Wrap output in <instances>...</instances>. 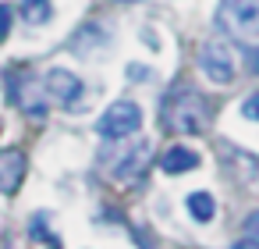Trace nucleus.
<instances>
[{
    "mask_svg": "<svg viewBox=\"0 0 259 249\" xmlns=\"http://www.w3.org/2000/svg\"><path fill=\"white\" fill-rule=\"evenodd\" d=\"M160 121L167 132L178 135H202L209 128V103L192 89V86H178L174 93H167Z\"/></svg>",
    "mask_w": 259,
    "mask_h": 249,
    "instance_id": "1",
    "label": "nucleus"
},
{
    "mask_svg": "<svg viewBox=\"0 0 259 249\" xmlns=\"http://www.w3.org/2000/svg\"><path fill=\"white\" fill-rule=\"evenodd\" d=\"M217 22H220V29H227L238 40H255L259 36V0H220Z\"/></svg>",
    "mask_w": 259,
    "mask_h": 249,
    "instance_id": "2",
    "label": "nucleus"
},
{
    "mask_svg": "<svg viewBox=\"0 0 259 249\" xmlns=\"http://www.w3.org/2000/svg\"><path fill=\"white\" fill-rule=\"evenodd\" d=\"M139 125H142V111H139V103H132V100H117V103H110V107L103 111V118L96 121V132H100L103 139H124V135L139 132Z\"/></svg>",
    "mask_w": 259,
    "mask_h": 249,
    "instance_id": "3",
    "label": "nucleus"
},
{
    "mask_svg": "<svg viewBox=\"0 0 259 249\" xmlns=\"http://www.w3.org/2000/svg\"><path fill=\"white\" fill-rule=\"evenodd\" d=\"M199 68H202V75L209 79V82H217V86H227L231 79H234V54H231V47L227 43H206L202 50H199Z\"/></svg>",
    "mask_w": 259,
    "mask_h": 249,
    "instance_id": "4",
    "label": "nucleus"
},
{
    "mask_svg": "<svg viewBox=\"0 0 259 249\" xmlns=\"http://www.w3.org/2000/svg\"><path fill=\"white\" fill-rule=\"evenodd\" d=\"M50 103H75L78 96H82V82H78V75H71V72H64V68H54V72H47L43 75V82L36 86Z\"/></svg>",
    "mask_w": 259,
    "mask_h": 249,
    "instance_id": "5",
    "label": "nucleus"
},
{
    "mask_svg": "<svg viewBox=\"0 0 259 249\" xmlns=\"http://www.w3.org/2000/svg\"><path fill=\"white\" fill-rule=\"evenodd\" d=\"M25 178V153L22 150H0V192H15Z\"/></svg>",
    "mask_w": 259,
    "mask_h": 249,
    "instance_id": "6",
    "label": "nucleus"
},
{
    "mask_svg": "<svg viewBox=\"0 0 259 249\" xmlns=\"http://www.w3.org/2000/svg\"><path fill=\"white\" fill-rule=\"evenodd\" d=\"M160 167H163L167 174H185V171H195V167H199V153H195V150H188V146H170V150H163Z\"/></svg>",
    "mask_w": 259,
    "mask_h": 249,
    "instance_id": "7",
    "label": "nucleus"
},
{
    "mask_svg": "<svg viewBox=\"0 0 259 249\" xmlns=\"http://www.w3.org/2000/svg\"><path fill=\"white\" fill-rule=\"evenodd\" d=\"M188 210H192V217H195L199 224H206V221H213L217 203H213L209 192H192V196H188Z\"/></svg>",
    "mask_w": 259,
    "mask_h": 249,
    "instance_id": "8",
    "label": "nucleus"
},
{
    "mask_svg": "<svg viewBox=\"0 0 259 249\" xmlns=\"http://www.w3.org/2000/svg\"><path fill=\"white\" fill-rule=\"evenodd\" d=\"M22 11L32 25H43L50 18V0H22Z\"/></svg>",
    "mask_w": 259,
    "mask_h": 249,
    "instance_id": "9",
    "label": "nucleus"
},
{
    "mask_svg": "<svg viewBox=\"0 0 259 249\" xmlns=\"http://www.w3.org/2000/svg\"><path fill=\"white\" fill-rule=\"evenodd\" d=\"M241 231H245V238H248V242H255V245H259V210L245 217V228H241Z\"/></svg>",
    "mask_w": 259,
    "mask_h": 249,
    "instance_id": "10",
    "label": "nucleus"
},
{
    "mask_svg": "<svg viewBox=\"0 0 259 249\" xmlns=\"http://www.w3.org/2000/svg\"><path fill=\"white\" fill-rule=\"evenodd\" d=\"M11 18H15V11H11L8 4H0V43H4L8 32H11Z\"/></svg>",
    "mask_w": 259,
    "mask_h": 249,
    "instance_id": "11",
    "label": "nucleus"
},
{
    "mask_svg": "<svg viewBox=\"0 0 259 249\" xmlns=\"http://www.w3.org/2000/svg\"><path fill=\"white\" fill-rule=\"evenodd\" d=\"M241 114H245V118H252V121H259V93H252V96L241 103Z\"/></svg>",
    "mask_w": 259,
    "mask_h": 249,
    "instance_id": "12",
    "label": "nucleus"
},
{
    "mask_svg": "<svg viewBox=\"0 0 259 249\" xmlns=\"http://www.w3.org/2000/svg\"><path fill=\"white\" fill-rule=\"evenodd\" d=\"M248 64H252V72L259 75V50H252V57H248Z\"/></svg>",
    "mask_w": 259,
    "mask_h": 249,
    "instance_id": "13",
    "label": "nucleus"
},
{
    "mask_svg": "<svg viewBox=\"0 0 259 249\" xmlns=\"http://www.w3.org/2000/svg\"><path fill=\"white\" fill-rule=\"evenodd\" d=\"M234 249H259V245H255V242H248V238H241V242H238Z\"/></svg>",
    "mask_w": 259,
    "mask_h": 249,
    "instance_id": "14",
    "label": "nucleus"
},
{
    "mask_svg": "<svg viewBox=\"0 0 259 249\" xmlns=\"http://www.w3.org/2000/svg\"><path fill=\"white\" fill-rule=\"evenodd\" d=\"M124 4H132V0H124Z\"/></svg>",
    "mask_w": 259,
    "mask_h": 249,
    "instance_id": "15",
    "label": "nucleus"
}]
</instances>
